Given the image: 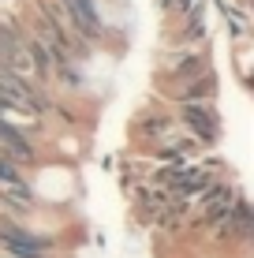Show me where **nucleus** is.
Segmentation results:
<instances>
[{
	"label": "nucleus",
	"mask_w": 254,
	"mask_h": 258,
	"mask_svg": "<svg viewBox=\"0 0 254 258\" xmlns=\"http://www.w3.org/2000/svg\"><path fill=\"white\" fill-rule=\"evenodd\" d=\"M0 254L8 258H49L52 254V239L41 232H30L19 221H0Z\"/></svg>",
	"instance_id": "obj_1"
},
{
	"label": "nucleus",
	"mask_w": 254,
	"mask_h": 258,
	"mask_svg": "<svg viewBox=\"0 0 254 258\" xmlns=\"http://www.w3.org/2000/svg\"><path fill=\"white\" fill-rule=\"evenodd\" d=\"M0 97H8L12 105H19L26 116H45V112L52 109L49 97L41 94V86H34V83H26V79H19L12 68H4V64H0Z\"/></svg>",
	"instance_id": "obj_2"
},
{
	"label": "nucleus",
	"mask_w": 254,
	"mask_h": 258,
	"mask_svg": "<svg viewBox=\"0 0 254 258\" xmlns=\"http://www.w3.org/2000/svg\"><path fill=\"white\" fill-rule=\"evenodd\" d=\"M180 120H183V127L191 131V139L202 142V146H213L217 135H221L217 116H213V109H209V105H183V109H180Z\"/></svg>",
	"instance_id": "obj_3"
},
{
	"label": "nucleus",
	"mask_w": 254,
	"mask_h": 258,
	"mask_svg": "<svg viewBox=\"0 0 254 258\" xmlns=\"http://www.w3.org/2000/svg\"><path fill=\"white\" fill-rule=\"evenodd\" d=\"M0 154L12 157L15 165H34L38 161V146L30 142L23 127H15V123H0Z\"/></svg>",
	"instance_id": "obj_4"
},
{
	"label": "nucleus",
	"mask_w": 254,
	"mask_h": 258,
	"mask_svg": "<svg viewBox=\"0 0 254 258\" xmlns=\"http://www.w3.org/2000/svg\"><path fill=\"white\" fill-rule=\"evenodd\" d=\"M224 239H247L250 236V206H247V199H235V206L232 213L224 217V225L217 228Z\"/></svg>",
	"instance_id": "obj_5"
},
{
	"label": "nucleus",
	"mask_w": 254,
	"mask_h": 258,
	"mask_svg": "<svg viewBox=\"0 0 254 258\" xmlns=\"http://www.w3.org/2000/svg\"><path fill=\"white\" fill-rule=\"evenodd\" d=\"M168 127H172V120H168V116H146V120H138V131H142L146 139L168 135Z\"/></svg>",
	"instance_id": "obj_6"
},
{
	"label": "nucleus",
	"mask_w": 254,
	"mask_h": 258,
	"mask_svg": "<svg viewBox=\"0 0 254 258\" xmlns=\"http://www.w3.org/2000/svg\"><path fill=\"white\" fill-rule=\"evenodd\" d=\"M26 176H23V165H15L12 157H4L0 154V183H23Z\"/></svg>",
	"instance_id": "obj_7"
},
{
	"label": "nucleus",
	"mask_w": 254,
	"mask_h": 258,
	"mask_svg": "<svg viewBox=\"0 0 254 258\" xmlns=\"http://www.w3.org/2000/svg\"><path fill=\"white\" fill-rule=\"evenodd\" d=\"M164 8H172V12H187L191 8V0H161Z\"/></svg>",
	"instance_id": "obj_8"
},
{
	"label": "nucleus",
	"mask_w": 254,
	"mask_h": 258,
	"mask_svg": "<svg viewBox=\"0 0 254 258\" xmlns=\"http://www.w3.org/2000/svg\"><path fill=\"white\" fill-rule=\"evenodd\" d=\"M0 258H8V254H0Z\"/></svg>",
	"instance_id": "obj_9"
}]
</instances>
